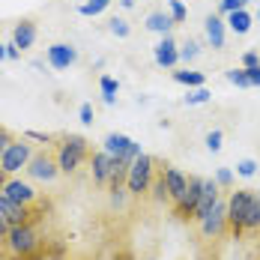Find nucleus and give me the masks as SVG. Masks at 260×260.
I'll list each match as a JSON object with an SVG mask.
<instances>
[{
	"label": "nucleus",
	"mask_w": 260,
	"mask_h": 260,
	"mask_svg": "<svg viewBox=\"0 0 260 260\" xmlns=\"http://www.w3.org/2000/svg\"><path fill=\"white\" fill-rule=\"evenodd\" d=\"M3 248L9 257H30L36 251H42V234L33 221L27 224H12L9 234L3 236Z\"/></svg>",
	"instance_id": "obj_1"
},
{
	"label": "nucleus",
	"mask_w": 260,
	"mask_h": 260,
	"mask_svg": "<svg viewBox=\"0 0 260 260\" xmlns=\"http://www.w3.org/2000/svg\"><path fill=\"white\" fill-rule=\"evenodd\" d=\"M87 156H90V141L81 138V135H63L60 144H57V153H54L60 174H66V177L75 174Z\"/></svg>",
	"instance_id": "obj_2"
},
{
	"label": "nucleus",
	"mask_w": 260,
	"mask_h": 260,
	"mask_svg": "<svg viewBox=\"0 0 260 260\" xmlns=\"http://www.w3.org/2000/svg\"><path fill=\"white\" fill-rule=\"evenodd\" d=\"M153 174H156V158L147 156V153H141V156L129 165V174H126V191L135 194V198L147 194V191H150V182H153Z\"/></svg>",
	"instance_id": "obj_3"
},
{
	"label": "nucleus",
	"mask_w": 260,
	"mask_h": 260,
	"mask_svg": "<svg viewBox=\"0 0 260 260\" xmlns=\"http://www.w3.org/2000/svg\"><path fill=\"white\" fill-rule=\"evenodd\" d=\"M33 156H36L33 144H30L27 138H15V141L6 147L3 158H0V168H3L9 177H18L21 171H27V165H30V158Z\"/></svg>",
	"instance_id": "obj_4"
},
{
	"label": "nucleus",
	"mask_w": 260,
	"mask_h": 260,
	"mask_svg": "<svg viewBox=\"0 0 260 260\" xmlns=\"http://www.w3.org/2000/svg\"><path fill=\"white\" fill-rule=\"evenodd\" d=\"M102 150H105V153H108L111 158L123 161V165H132L135 158H138L141 153H144L138 141H132L129 135H120V132H111V135H105Z\"/></svg>",
	"instance_id": "obj_5"
},
{
	"label": "nucleus",
	"mask_w": 260,
	"mask_h": 260,
	"mask_svg": "<svg viewBox=\"0 0 260 260\" xmlns=\"http://www.w3.org/2000/svg\"><path fill=\"white\" fill-rule=\"evenodd\" d=\"M248 198H251V188H236L228 198V228L234 239H242L245 234V209H248Z\"/></svg>",
	"instance_id": "obj_6"
},
{
	"label": "nucleus",
	"mask_w": 260,
	"mask_h": 260,
	"mask_svg": "<svg viewBox=\"0 0 260 260\" xmlns=\"http://www.w3.org/2000/svg\"><path fill=\"white\" fill-rule=\"evenodd\" d=\"M27 180L33 182H42V185H51L57 177H60V168H57V158L51 153H45V150H36V156L30 158V165H27Z\"/></svg>",
	"instance_id": "obj_7"
},
{
	"label": "nucleus",
	"mask_w": 260,
	"mask_h": 260,
	"mask_svg": "<svg viewBox=\"0 0 260 260\" xmlns=\"http://www.w3.org/2000/svg\"><path fill=\"white\" fill-rule=\"evenodd\" d=\"M45 60H48V66L54 72H66L78 63V48L69 45V42H51L45 48Z\"/></svg>",
	"instance_id": "obj_8"
},
{
	"label": "nucleus",
	"mask_w": 260,
	"mask_h": 260,
	"mask_svg": "<svg viewBox=\"0 0 260 260\" xmlns=\"http://www.w3.org/2000/svg\"><path fill=\"white\" fill-rule=\"evenodd\" d=\"M198 228H201V236L204 239H221L224 231H228V201H218L207 218L198 221Z\"/></svg>",
	"instance_id": "obj_9"
},
{
	"label": "nucleus",
	"mask_w": 260,
	"mask_h": 260,
	"mask_svg": "<svg viewBox=\"0 0 260 260\" xmlns=\"http://www.w3.org/2000/svg\"><path fill=\"white\" fill-rule=\"evenodd\" d=\"M3 194H6V198H12L15 204H24V207H33V204L39 201V191H36L33 180H27V177H21V174L6 180V188H3Z\"/></svg>",
	"instance_id": "obj_10"
},
{
	"label": "nucleus",
	"mask_w": 260,
	"mask_h": 260,
	"mask_svg": "<svg viewBox=\"0 0 260 260\" xmlns=\"http://www.w3.org/2000/svg\"><path fill=\"white\" fill-rule=\"evenodd\" d=\"M201 188H204V180H201V177H188V188H185V194L174 204V215H177L180 221H191L194 207H198V201H201Z\"/></svg>",
	"instance_id": "obj_11"
},
{
	"label": "nucleus",
	"mask_w": 260,
	"mask_h": 260,
	"mask_svg": "<svg viewBox=\"0 0 260 260\" xmlns=\"http://www.w3.org/2000/svg\"><path fill=\"white\" fill-rule=\"evenodd\" d=\"M221 201V185L215 180H204V188H201V201H198V207H194V215H191V221H204L212 207Z\"/></svg>",
	"instance_id": "obj_12"
},
{
	"label": "nucleus",
	"mask_w": 260,
	"mask_h": 260,
	"mask_svg": "<svg viewBox=\"0 0 260 260\" xmlns=\"http://www.w3.org/2000/svg\"><path fill=\"white\" fill-rule=\"evenodd\" d=\"M153 57H156V63L161 69H174L177 63H180V45H177V39L168 33V36H161L158 39V45L153 48Z\"/></svg>",
	"instance_id": "obj_13"
},
{
	"label": "nucleus",
	"mask_w": 260,
	"mask_h": 260,
	"mask_svg": "<svg viewBox=\"0 0 260 260\" xmlns=\"http://www.w3.org/2000/svg\"><path fill=\"white\" fill-rule=\"evenodd\" d=\"M161 180L168 185V194H171V201L177 204L182 194H185V188H188V177L182 174L180 168H174V165H165L161 168Z\"/></svg>",
	"instance_id": "obj_14"
},
{
	"label": "nucleus",
	"mask_w": 260,
	"mask_h": 260,
	"mask_svg": "<svg viewBox=\"0 0 260 260\" xmlns=\"http://www.w3.org/2000/svg\"><path fill=\"white\" fill-rule=\"evenodd\" d=\"M204 33H207V42L212 45V51H221L224 36H228V21L221 15H207L204 18Z\"/></svg>",
	"instance_id": "obj_15"
},
{
	"label": "nucleus",
	"mask_w": 260,
	"mask_h": 260,
	"mask_svg": "<svg viewBox=\"0 0 260 260\" xmlns=\"http://www.w3.org/2000/svg\"><path fill=\"white\" fill-rule=\"evenodd\" d=\"M36 33H39V27L33 18H21L18 24L12 27V42L21 48V51H30L33 45H36Z\"/></svg>",
	"instance_id": "obj_16"
},
{
	"label": "nucleus",
	"mask_w": 260,
	"mask_h": 260,
	"mask_svg": "<svg viewBox=\"0 0 260 260\" xmlns=\"http://www.w3.org/2000/svg\"><path fill=\"white\" fill-rule=\"evenodd\" d=\"M0 209L6 212V218H9V224H27V221H33V207H24V204H15L12 198H6V194H0Z\"/></svg>",
	"instance_id": "obj_17"
},
{
	"label": "nucleus",
	"mask_w": 260,
	"mask_h": 260,
	"mask_svg": "<svg viewBox=\"0 0 260 260\" xmlns=\"http://www.w3.org/2000/svg\"><path fill=\"white\" fill-rule=\"evenodd\" d=\"M111 168H114V158L108 156L105 150L93 153V158H90V171H93V182H96V185H108V180H111Z\"/></svg>",
	"instance_id": "obj_18"
},
{
	"label": "nucleus",
	"mask_w": 260,
	"mask_h": 260,
	"mask_svg": "<svg viewBox=\"0 0 260 260\" xmlns=\"http://www.w3.org/2000/svg\"><path fill=\"white\" fill-rule=\"evenodd\" d=\"M251 24H254V15H251L248 9H236V12L228 15V30L236 33V36H245V33L251 30Z\"/></svg>",
	"instance_id": "obj_19"
},
{
	"label": "nucleus",
	"mask_w": 260,
	"mask_h": 260,
	"mask_svg": "<svg viewBox=\"0 0 260 260\" xmlns=\"http://www.w3.org/2000/svg\"><path fill=\"white\" fill-rule=\"evenodd\" d=\"M245 231L248 234H260V191H254V188H251L248 209H245Z\"/></svg>",
	"instance_id": "obj_20"
},
{
	"label": "nucleus",
	"mask_w": 260,
	"mask_h": 260,
	"mask_svg": "<svg viewBox=\"0 0 260 260\" xmlns=\"http://www.w3.org/2000/svg\"><path fill=\"white\" fill-rule=\"evenodd\" d=\"M177 24L174 18H171V12H150L147 15V30H153V33H158V36H168L171 33V27Z\"/></svg>",
	"instance_id": "obj_21"
},
{
	"label": "nucleus",
	"mask_w": 260,
	"mask_h": 260,
	"mask_svg": "<svg viewBox=\"0 0 260 260\" xmlns=\"http://www.w3.org/2000/svg\"><path fill=\"white\" fill-rule=\"evenodd\" d=\"M174 81H177V84H185V87L191 90V87H204V84H207V75H204V72L182 69V72H174Z\"/></svg>",
	"instance_id": "obj_22"
},
{
	"label": "nucleus",
	"mask_w": 260,
	"mask_h": 260,
	"mask_svg": "<svg viewBox=\"0 0 260 260\" xmlns=\"http://www.w3.org/2000/svg\"><path fill=\"white\" fill-rule=\"evenodd\" d=\"M99 90H102V102L114 105L117 102V90H120V84L111 78V75H102V78H99Z\"/></svg>",
	"instance_id": "obj_23"
},
{
	"label": "nucleus",
	"mask_w": 260,
	"mask_h": 260,
	"mask_svg": "<svg viewBox=\"0 0 260 260\" xmlns=\"http://www.w3.org/2000/svg\"><path fill=\"white\" fill-rule=\"evenodd\" d=\"M108 6H111V0H87V3H81L78 6V12L81 15H87V18H96V15H102Z\"/></svg>",
	"instance_id": "obj_24"
},
{
	"label": "nucleus",
	"mask_w": 260,
	"mask_h": 260,
	"mask_svg": "<svg viewBox=\"0 0 260 260\" xmlns=\"http://www.w3.org/2000/svg\"><path fill=\"white\" fill-rule=\"evenodd\" d=\"M224 78L231 81L234 87H239V90H248V87H251V81H248V72H245L242 66H239V69H228V72H224Z\"/></svg>",
	"instance_id": "obj_25"
},
{
	"label": "nucleus",
	"mask_w": 260,
	"mask_h": 260,
	"mask_svg": "<svg viewBox=\"0 0 260 260\" xmlns=\"http://www.w3.org/2000/svg\"><path fill=\"white\" fill-rule=\"evenodd\" d=\"M209 99H212V93H209L207 87H191L188 96H185V105H207Z\"/></svg>",
	"instance_id": "obj_26"
},
{
	"label": "nucleus",
	"mask_w": 260,
	"mask_h": 260,
	"mask_svg": "<svg viewBox=\"0 0 260 260\" xmlns=\"http://www.w3.org/2000/svg\"><path fill=\"white\" fill-rule=\"evenodd\" d=\"M198 54H201V42H198V39H185V42L180 45V60H185V63L194 60Z\"/></svg>",
	"instance_id": "obj_27"
},
{
	"label": "nucleus",
	"mask_w": 260,
	"mask_h": 260,
	"mask_svg": "<svg viewBox=\"0 0 260 260\" xmlns=\"http://www.w3.org/2000/svg\"><path fill=\"white\" fill-rule=\"evenodd\" d=\"M108 30H111L117 39H126V36L132 33V27H129L126 18H111V21H108Z\"/></svg>",
	"instance_id": "obj_28"
},
{
	"label": "nucleus",
	"mask_w": 260,
	"mask_h": 260,
	"mask_svg": "<svg viewBox=\"0 0 260 260\" xmlns=\"http://www.w3.org/2000/svg\"><path fill=\"white\" fill-rule=\"evenodd\" d=\"M221 141H224V132H221V129L207 132V138H204V144H207L209 153H218V150H221Z\"/></svg>",
	"instance_id": "obj_29"
},
{
	"label": "nucleus",
	"mask_w": 260,
	"mask_h": 260,
	"mask_svg": "<svg viewBox=\"0 0 260 260\" xmlns=\"http://www.w3.org/2000/svg\"><path fill=\"white\" fill-rule=\"evenodd\" d=\"M150 191H153V201H171V194H168V185H165V180L158 177V180H153L150 182Z\"/></svg>",
	"instance_id": "obj_30"
},
{
	"label": "nucleus",
	"mask_w": 260,
	"mask_h": 260,
	"mask_svg": "<svg viewBox=\"0 0 260 260\" xmlns=\"http://www.w3.org/2000/svg\"><path fill=\"white\" fill-rule=\"evenodd\" d=\"M236 174L245 177V180H251V177L257 174V161H254V158H242V161L236 165Z\"/></svg>",
	"instance_id": "obj_31"
},
{
	"label": "nucleus",
	"mask_w": 260,
	"mask_h": 260,
	"mask_svg": "<svg viewBox=\"0 0 260 260\" xmlns=\"http://www.w3.org/2000/svg\"><path fill=\"white\" fill-rule=\"evenodd\" d=\"M248 6V0H218V12L221 15H231L236 9H245Z\"/></svg>",
	"instance_id": "obj_32"
},
{
	"label": "nucleus",
	"mask_w": 260,
	"mask_h": 260,
	"mask_svg": "<svg viewBox=\"0 0 260 260\" xmlns=\"http://www.w3.org/2000/svg\"><path fill=\"white\" fill-rule=\"evenodd\" d=\"M171 18H174L177 24H182V21L188 18V9H185L182 0H171Z\"/></svg>",
	"instance_id": "obj_33"
},
{
	"label": "nucleus",
	"mask_w": 260,
	"mask_h": 260,
	"mask_svg": "<svg viewBox=\"0 0 260 260\" xmlns=\"http://www.w3.org/2000/svg\"><path fill=\"white\" fill-rule=\"evenodd\" d=\"M215 182H218L221 188H231V185H234V171H231V168H218V171H215Z\"/></svg>",
	"instance_id": "obj_34"
},
{
	"label": "nucleus",
	"mask_w": 260,
	"mask_h": 260,
	"mask_svg": "<svg viewBox=\"0 0 260 260\" xmlns=\"http://www.w3.org/2000/svg\"><path fill=\"white\" fill-rule=\"evenodd\" d=\"M78 120L84 123V126H90V123H93V105H90V102H84L78 108Z\"/></svg>",
	"instance_id": "obj_35"
},
{
	"label": "nucleus",
	"mask_w": 260,
	"mask_h": 260,
	"mask_svg": "<svg viewBox=\"0 0 260 260\" xmlns=\"http://www.w3.org/2000/svg\"><path fill=\"white\" fill-rule=\"evenodd\" d=\"M12 141H15V135H12L9 129H3V126H0V158H3V153H6V147H9Z\"/></svg>",
	"instance_id": "obj_36"
},
{
	"label": "nucleus",
	"mask_w": 260,
	"mask_h": 260,
	"mask_svg": "<svg viewBox=\"0 0 260 260\" xmlns=\"http://www.w3.org/2000/svg\"><path fill=\"white\" fill-rule=\"evenodd\" d=\"M24 138H27V141H39V144H51V141H54L51 135H45V132H33V129H27Z\"/></svg>",
	"instance_id": "obj_37"
},
{
	"label": "nucleus",
	"mask_w": 260,
	"mask_h": 260,
	"mask_svg": "<svg viewBox=\"0 0 260 260\" xmlns=\"http://www.w3.org/2000/svg\"><path fill=\"white\" fill-rule=\"evenodd\" d=\"M242 69H245V66H242ZM245 72H248V81H251V87H260V63H257V66H248Z\"/></svg>",
	"instance_id": "obj_38"
},
{
	"label": "nucleus",
	"mask_w": 260,
	"mask_h": 260,
	"mask_svg": "<svg viewBox=\"0 0 260 260\" xmlns=\"http://www.w3.org/2000/svg\"><path fill=\"white\" fill-rule=\"evenodd\" d=\"M260 63V54L257 51H245L242 54V66H245V69H248V66H257Z\"/></svg>",
	"instance_id": "obj_39"
},
{
	"label": "nucleus",
	"mask_w": 260,
	"mask_h": 260,
	"mask_svg": "<svg viewBox=\"0 0 260 260\" xmlns=\"http://www.w3.org/2000/svg\"><path fill=\"white\" fill-rule=\"evenodd\" d=\"M18 57H21V48L9 39V42H6V60H18Z\"/></svg>",
	"instance_id": "obj_40"
},
{
	"label": "nucleus",
	"mask_w": 260,
	"mask_h": 260,
	"mask_svg": "<svg viewBox=\"0 0 260 260\" xmlns=\"http://www.w3.org/2000/svg\"><path fill=\"white\" fill-rule=\"evenodd\" d=\"M9 228H12V224H9V218H6V212L0 209V242H3V236L9 234Z\"/></svg>",
	"instance_id": "obj_41"
},
{
	"label": "nucleus",
	"mask_w": 260,
	"mask_h": 260,
	"mask_svg": "<svg viewBox=\"0 0 260 260\" xmlns=\"http://www.w3.org/2000/svg\"><path fill=\"white\" fill-rule=\"evenodd\" d=\"M6 180H9V174L0 168V194H3V188H6Z\"/></svg>",
	"instance_id": "obj_42"
},
{
	"label": "nucleus",
	"mask_w": 260,
	"mask_h": 260,
	"mask_svg": "<svg viewBox=\"0 0 260 260\" xmlns=\"http://www.w3.org/2000/svg\"><path fill=\"white\" fill-rule=\"evenodd\" d=\"M120 6H123V9H132V6H135V0H120Z\"/></svg>",
	"instance_id": "obj_43"
},
{
	"label": "nucleus",
	"mask_w": 260,
	"mask_h": 260,
	"mask_svg": "<svg viewBox=\"0 0 260 260\" xmlns=\"http://www.w3.org/2000/svg\"><path fill=\"white\" fill-rule=\"evenodd\" d=\"M0 60H6V45H0Z\"/></svg>",
	"instance_id": "obj_44"
},
{
	"label": "nucleus",
	"mask_w": 260,
	"mask_h": 260,
	"mask_svg": "<svg viewBox=\"0 0 260 260\" xmlns=\"http://www.w3.org/2000/svg\"><path fill=\"white\" fill-rule=\"evenodd\" d=\"M257 21H260V9H257Z\"/></svg>",
	"instance_id": "obj_45"
}]
</instances>
